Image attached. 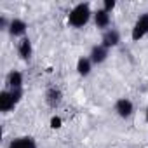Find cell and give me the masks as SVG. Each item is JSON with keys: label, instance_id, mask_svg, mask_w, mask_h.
<instances>
[{"label": "cell", "instance_id": "6da1fadb", "mask_svg": "<svg viewBox=\"0 0 148 148\" xmlns=\"http://www.w3.org/2000/svg\"><path fill=\"white\" fill-rule=\"evenodd\" d=\"M89 18H91V7H89V4H79V5H75L70 11L68 23L71 26H75V28H82L84 25H87Z\"/></svg>", "mask_w": 148, "mask_h": 148}, {"label": "cell", "instance_id": "7a4b0ae2", "mask_svg": "<svg viewBox=\"0 0 148 148\" xmlns=\"http://www.w3.org/2000/svg\"><path fill=\"white\" fill-rule=\"evenodd\" d=\"M23 91L21 89H9L0 92V110L2 112H11L21 99Z\"/></svg>", "mask_w": 148, "mask_h": 148}, {"label": "cell", "instance_id": "3957f363", "mask_svg": "<svg viewBox=\"0 0 148 148\" xmlns=\"http://www.w3.org/2000/svg\"><path fill=\"white\" fill-rule=\"evenodd\" d=\"M145 35H148V12L138 18V21H136V25L132 28V33H131L132 40H139Z\"/></svg>", "mask_w": 148, "mask_h": 148}, {"label": "cell", "instance_id": "277c9868", "mask_svg": "<svg viewBox=\"0 0 148 148\" xmlns=\"http://www.w3.org/2000/svg\"><path fill=\"white\" fill-rule=\"evenodd\" d=\"M115 112H117L119 117L127 119V117L132 115V112H134V105H132L131 99H127V98H120V99L115 103Z\"/></svg>", "mask_w": 148, "mask_h": 148}, {"label": "cell", "instance_id": "5b68a950", "mask_svg": "<svg viewBox=\"0 0 148 148\" xmlns=\"http://www.w3.org/2000/svg\"><path fill=\"white\" fill-rule=\"evenodd\" d=\"M101 45H105L106 49H110V47H115V45H119V42H120V35H119V32L117 30H106L105 33H103V38H101Z\"/></svg>", "mask_w": 148, "mask_h": 148}, {"label": "cell", "instance_id": "8992f818", "mask_svg": "<svg viewBox=\"0 0 148 148\" xmlns=\"http://www.w3.org/2000/svg\"><path fill=\"white\" fill-rule=\"evenodd\" d=\"M61 99H63V94H61V91H59V89H56V87H51V89L45 92V103H47L51 108L59 106Z\"/></svg>", "mask_w": 148, "mask_h": 148}, {"label": "cell", "instance_id": "52a82bcc", "mask_svg": "<svg viewBox=\"0 0 148 148\" xmlns=\"http://www.w3.org/2000/svg\"><path fill=\"white\" fill-rule=\"evenodd\" d=\"M106 58H108V49H106L105 45H94V47L91 49V61H92V63L99 64V63H103Z\"/></svg>", "mask_w": 148, "mask_h": 148}, {"label": "cell", "instance_id": "ba28073f", "mask_svg": "<svg viewBox=\"0 0 148 148\" xmlns=\"http://www.w3.org/2000/svg\"><path fill=\"white\" fill-rule=\"evenodd\" d=\"M9 148H37L35 145V139L30 138V136H21V138H16L9 143Z\"/></svg>", "mask_w": 148, "mask_h": 148}, {"label": "cell", "instance_id": "9c48e42d", "mask_svg": "<svg viewBox=\"0 0 148 148\" xmlns=\"http://www.w3.org/2000/svg\"><path fill=\"white\" fill-rule=\"evenodd\" d=\"M26 23L23 21V19H12L11 23H9V33L12 35V37H21V35H25V32H26Z\"/></svg>", "mask_w": 148, "mask_h": 148}, {"label": "cell", "instance_id": "30bf717a", "mask_svg": "<svg viewBox=\"0 0 148 148\" xmlns=\"http://www.w3.org/2000/svg\"><path fill=\"white\" fill-rule=\"evenodd\" d=\"M18 52H19V56H21V59H25V61H28L30 58H32V52H33V49H32V42H30V38H21V42H19V45H18Z\"/></svg>", "mask_w": 148, "mask_h": 148}, {"label": "cell", "instance_id": "8fae6325", "mask_svg": "<svg viewBox=\"0 0 148 148\" xmlns=\"http://www.w3.org/2000/svg\"><path fill=\"white\" fill-rule=\"evenodd\" d=\"M7 86H9V89H21V86H23V75L19 71H11L9 75H7Z\"/></svg>", "mask_w": 148, "mask_h": 148}, {"label": "cell", "instance_id": "7c38bea8", "mask_svg": "<svg viewBox=\"0 0 148 148\" xmlns=\"http://www.w3.org/2000/svg\"><path fill=\"white\" fill-rule=\"evenodd\" d=\"M94 23L98 28H108L110 25V14L105 9H99L98 12H94Z\"/></svg>", "mask_w": 148, "mask_h": 148}, {"label": "cell", "instance_id": "4fadbf2b", "mask_svg": "<svg viewBox=\"0 0 148 148\" xmlns=\"http://www.w3.org/2000/svg\"><path fill=\"white\" fill-rule=\"evenodd\" d=\"M91 64H92V61H91V58H80L79 59V63H77V71H79V75H89L91 73Z\"/></svg>", "mask_w": 148, "mask_h": 148}, {"label": "cell", "instance_id": "5bb4252c", "mask_svg": "<svg viewBox=\"0 0 148 148\" xmlns=\"http://www.w3.org/2000/svg\"><path fill=\"white\" fill-rule=\"evenodd\" d=\"M51 125H52L54 129L61 127V119H59V117H52V119H51Z\"/></svg>", "mask_w": 148, "mask_h": 148}, {"label": "cell", "instance_id": "9a60e30c", "mask_svg": "<svg viewBox=\"0 0 148 148\" xmlns=\"http://www.w3.org/2000/svg\"><path fill=\"white\" fill-rule=\"evenodd\" d=\"M115 7V2H113V0H105V11L108 12V11H112Z\"/></svg>", "mask_w": 148, "mask_h": 148}, {"label": "cell", "instance_id": "2e32d148", "mask_svg": "<svg viewBox=\"0 0 148 148\" xmlns=\"http://www.w3.org/2000/svg\"><path fill=\"white\" fill-rule=\"evenodd\" d=\"M0 26H2V28H9V23H7L5 16H0Z\"/></svg>", "mask_w": 148, "mask_h": 148}, {"label": "cell", "instance_id": "e0dca14e", "mask_svg": "<svg viewBox=\"0 0 148 148\" xmlns=\"http://www.w3.org/2000/svg\"><path fill=\"white\" fill-rule=\"evenodd\" d=\"M146 120H148V108H146Z\"/></svg>", "mask_w": 148, "mask_h": 148}]
</instances>
